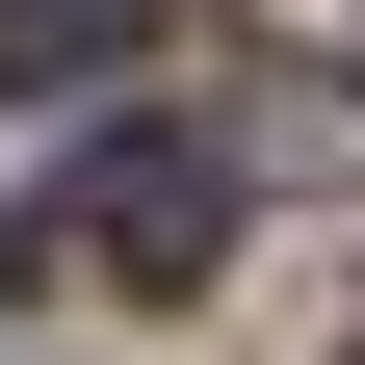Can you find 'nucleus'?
<instances>
[{
	"instance_id": "1",
	"label": "nucleus",
	"mask_w": 365,
	"mask_h": 365,
	"mask_svg": "<svg viewBox=\"0 0 365 365\" xmlns=\"http://www.w3.org/2000/svg\"><path fill=\"white\" fill-rule=\"evenodd\" d=\"M26 261H53V287H105V313L209 287V261H235V130H78L53 209H26Z\"/></svg>"
},
{
	"instance_id": "2",
	"label": "nucleus",
	"mask_w": 365,
	"mask_h": 365,
	"mask_svg": "<svg viewBox=\"0 0 365 365\" xmlns=\"http://www.w3.org/2000/svg\"><path fill=\"white\" fill-rule=\"evenodd\" d=\"M130 53H157L130 0H0V105H105Z\"/></svg>"
}]
</instances>
